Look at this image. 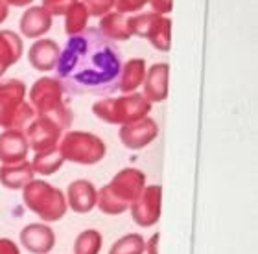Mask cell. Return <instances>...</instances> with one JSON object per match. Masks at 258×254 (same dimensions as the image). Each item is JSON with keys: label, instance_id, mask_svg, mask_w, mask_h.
<instances>
[{"label": "cell", "instance_id": "cell-1", "mask_svg": "<svg viewBox=\"0 0 258 254\" xmlns=\"http://www.w3.org/2000/svg\"><path fill=\"white\" fill-rule=\"evenodd\" d=\"M122 54L98 28L69 37L55 65L57 79L72 96H107L118 91Z\"/></svg>", "mask_w": 258, "mask_h": 254}, {"label": "cell", "instance_id": "cell-2", "mask_svg": "<svg viewBox=\"0 0 258 254\" xmlns=\"http://www.w3.org/2000/svg\"><path fill=\"white\" fill-rule=\"evenodd\" d=\"M146 175L135 168H125L114 175V179L107 186L96 194V206L109 216L124 214L144 190Z\"/></svg>", "mask_w": 258, "mask_h": 254}, {"label": "cell", "instance_id": "cell-3", "mask_svg": "<svg viewBox=\"0 0 258 254\" xmlns=\"http://www.w3.org/2000/svg\"><path fill=\"white\" fill-rule=\"evenodd\" d=\"M30 102L39 116L54 120L61 129H69L74 122V113L64 102V89L57 77L44 76L37 79L30 89Z\"/></svg>", "mask_w": 258, "mask_h": 254}, {"label": "cell", "instance_id": "cell-4", "mask_svg": "<svg viewBox=\"0 0 258 254\" xmlns=\"http://www.w3.org/2000/svg\"><path fill=\"white\" fill-rule=\"evenodd\" d=\"M35 118V111L26 102V85L21 79L0 81V127L22 131Z\"/></svg>", "mask_w": 258, "mask_h": 254}, {"label": "cell", "instance_id": "cell-5", "mask_svg": "<svg viewBox=\"0 0 258 254\" xmlns=\"http://www.w3.org/2000/svg\"><path fill=\"white\" fill-rule=\"evenodd\" d=\"M151 111V103L142 94L133 92L120 98H103L92 105V113L105 124H131L146 118Z\"/></svg>", "mask_w": 258, "mask_h": 254}, {"label": "cell", "instance_id": "cell-6", "mask_svg": "<svg viewBox=\"0 0 258 254\" xmlns=\"http://www.w3.org/2000/svg\"><path fill=\"white\" fill-rule=\"evenodd\" d=\"M22 199L32 212L43 221H57L67 212V201L59 188H54L46 181H32L24 186Z\"/></svg>", "mask_w": 258, "mask_h": 254}, {"label": "cell", "instance_id": "cell-7", "mask_svg": "<svg viewBox=\"0 0 258 254\" xmlns=\"http://www.w3.org/2000/svg\"><path fill=\"white\" fill-rule=\"evenodd\" d=\"M57 149L63 160L83 164V166H92L105 157V144L102 138L85 131H69L61 138Z\"/></svg>", "mask_w": 258, "mask_h": 254}, {"label": "cell", "instance_id": "cell-8", "mask_svg": "<svg viewBox=\"0 0 258 254\" xmlns=\"http://www.w3.org/2000/svg\"><path fill=\"white\" fill-rule=\"evenodd\" d=\"M129 32L131 37H144L151 43V46L161 52L170 50L172 43V21L159 13H140V15H129Z\"/></svg>", "mask_w": 258, "mask_h": 254}, {"label": "cell", "instance_id": "cell-9", "mask_svg": "<svg viewBox=\"0 0 258 254\" xmlns=\"http://www.w3.org/2000/svg\"><path fill=\"white\" fill-rule=\"evenodd\" d=\"M61 129L54 120L46 116H37L28 124V129L24 133L28 140V146L32 147L35 153H44L50 149H55L61 140Z\"/></svg>", "mask_w": 258, "mask_h": 254}, {"label": "cell", "instance_id": "cell-10", "mask_svg": "<svg viewBox=\"0 0 258 254\" xmlns=\"http://www.w3.org/2000/svg\"><path fill=\"white\" fill-rule=\"evenodd\" d=\"M131 216L140 227L155 225L161 216V186H148L131 203Z\"/></svg>", "mask_w": 258, "mask_h": 254}, {"label": "cell", "instance_id": "cell-11", "mask_svg": "<svg viewBox=\"0 0 258 254\" xmlns=\"http://www.w3.org/2000/svg\"><path fill=\"white\" fill-rule=\"evenodd\" d=\"M120 140L127 149H142L148 144L155 140L159 135V125L155 124V120L151 118H140L137 122L122 125L120 129Z\"/></svg>", "mask_w": 258, "mask_h": 254}, {"label": "cell", "instance_id": "cell-12", "mask_svg": "<svg viewBox=\"0 0 258 254\" xmlns=\"http://www.w3.org/2000/svg\"><path fill=\"white\" fill-rule=\"evenodd\" d=\"M28 149L30 146L22 131L6 129L0 135V162L2 164H17L26 160Z\"/></svg>", "mask_w": 258, "mask_h": 254}, {"label": "cell", "instance_id": "cell-13", "mask_svg": "<svg viewBox=\"0 0 258 254\" xmlns=\"http://www.w3.org/2000/svg\"><path fill=\"white\" fill-rule=\"evenodd\" d=\"M21 241L32 254H46L54 249L55 234L48 225L35 223V225H28L26 228H22Z\"/></svg>", "mask_w": 258, "mask_h": 254}, {"label": "cell", "instance_id": "cell-14", "mask_svg": "<svg viewBox=\"0 0 258 254\" xmlns=\"http://www.w3.org/2000/svg\"><path fill=\"white\" fill-rule=\"evenodd\" d=\"M59 46L52 39H39L28 50V61L30 65L39 72L54 70L59 59Z\"/></svg>", "mask_w": 258, "mask_h": 254}, {"label": "cell", "instance_id": "cell-15", "mask_svg": "<svg viewBox=\"0 0 258 254\" xmlns=\"http://www.w3.org/2000/svg\"><path fill=\"white\" fill-rule=\"evenodd\" d=\"M19 28L26 39H41L52 28V15L43 6H33L21 17Z\"/></svg>", "mask_w": 258, "mask_h": 254}, {"label": "cell", "instance_id": "cell-16", "mask_svg": "<svg viewBox=\"0 0 258 254\" xmlns=\"http://www.w3.org/2000/svg\"><path fill=\"white\" fill-rule=\"evenodd\" d=\"M168 63H157L146 72L144 77V94L142 96L150 103L164 102L168 96Z\"/></svg>", "mask_w": 258, "mask_h": 254}, {"label": "cell", "instance_id": "cell-17", "mask_svg": "<svg viewBox=\"0 0 258 254\" xmlns=\"http://www.w3.org/2000/svg\"><path fill=\"white\" fill-rule=\"evenodd\" d=\"M96 188L89 181H76L69 186V205L76 214H89L96 206Z\"/></svg>", "mask_w": 258, "mask_h": 254}, {"label": "cell", "instance_id": "cell-18", "mask_svg": "<svg viewBox=\"0 0 258 254\" xmlns=\"http://www.w3.org/2000/svg\"><path fill=\"white\" fill-rule=\"evenodd\" d=\"M33 181V168L28 160L0 166V183L10 190H21Z\"/></svg>", "mask_w": 258, "mask_h": 254}, {"label": "cell", "instance_id": "cell-19", "mask_svg": "<svg viewBox=\"0 0 258 254\" xmlns=\"http://www.w3.org/2000/svg\"><path fill=\"white\" fill-rule=\"evenodd\" d=\"M22 57V39L11 30L0 32V76Z\"/></svg>", "mask_w": 258, "mask_h": 254}, {"label": "cell", "instance_id": "cell-20", "mask_svg": "<svg viewBox=\"0 0 258 254\" xmlns=\"http://www.w3.org/2000/svg\"><path fill=\"white\" fill-rule=\"evenodd\" d=\"M129 15L118 13V11H109L107 15H103L100 19V33L103 37H107L109 41H127L131 39V32H129Z\"/></svg>", "mask_w": 258, "mask_h": 254}, {"label": "cell", "instance_id": "cell-21", "mask_svg": "<svg viewBox=\"0 0 258 254\" xmlns=\"http://www.w3.org/2000/svg\"><path fill=\"white\" fill-rule=\"evenodd\" d=\"M146 77V61L144 59H129L122 65L118 77V91L124 94H133L139 87H142Z\"/></svg>", "mask_w": 258, "mask_h": 254}, {"label": "cell", "instance_id": "cell-22", "mask_svg": "<svg viewBox=\"0 0 258 254\" xmlns=\"http://www.w3.org/2000/svg\"><path fill=\"white\" fill-rule=\"evenodd\" d=\"M89 17L91 15H89V11H87L83 2H76L74 6H70L69 11L64 13V33L69 37L81 33L87 28Z\"/></svg>", "mask_w": 258, "mask_h": 254}, {"label": "cell", "instance_id": "cell-23", "mask_svg": "<svg viewBox=\"0 0 258 254\" xmlns=\"http://www.w3.org/2000/svg\"><path fill=\"white\" fill-rule=\"evenodd\" d=\"M63 162L64 160H63V157H61L59 149L55 147V149H50V151L35 153L32 168H33V173L37 172V173H41V175H52V173H55L63 166Z\"/></svg>", "mask_w": 258, "mask_h": 254}, {"label": "cell", "instance_id": "cell-24", "mask_svg": "<svg viewBox=\"0 0 258 254\" xmlns=\"http://www.w3.org/2000/svg\"><path fill=\"white\" fill-rule=\"evenodd\" d=\"M102 249V234L96 230H83L74 241L76 254H98Z\"/></svg>", "mask_w": 258, "mask_h": 254}, {"label": "cell", "instance_id": "cell-25", "mask_svg": "<svg viewBox=\"0 0 258 254\" xmlns=\"http://www.w3.org/2000/svg\"><path fill=\"white\" fill-rule=\"evenodd\" d=\"M146 250V243L139 234H127L111 247L109 254H142Z\"/></svg>", "mask_w": 258, "mask_h": 254}, {"label": "cell", "instance_id": "cell-26", "mask_svg": "<svg viewBox=\"0 0 258 254\" xmlns=\"http://www.w3.org/2000/svg\"><path fill=\"white\" fill-rule=\"evenodd\" d=\"M91 17H103L113 10V0H83Z\"/></svg>", "mask_w": 258, "mask_h": 254}, {"label": "cell", "instance_id": "cell-27", "mask_svg": "<svg viewBox=\"0 0 258 254\" xmlns=\"http://www.w3.org/2000/svg\"><path fill=\"white\" fill-rule=\"evenodd\" d=\"M146 4H150V0H113V8L124 15L140 11Z\"/></svg>", "mask_w": 258, "mask_h": 254}, {"label": "cell", "instance_id": "cell-28", "mask_svg": "<svg viewBox=\"0 0 258 254\" xmlns=\"http://www.w3.org/2000/svg\"><path fill=\"white\" fill-rule=\"evenodd\" d=\"M78 0H43V8L48 11L52 17L64 15L70 6H74Z\"/></svg>", "mask_w": 258, "mask_h": 254}, {"label": "cell", "instance_id": "cell-29", "mask_svg": "<svg viewBox=\"0 0 258 254\" xmlns=\"http://www.w3.org/2000/svg\"><path fill=\"white\" fill-rule=\"evenodd\" d=\"M151 8H153V13H159V15H164L172 11L173 0H150Z\"/></svg>", "mask_w": 258, "mask_h": 254}, {"label": "cell", "instance_id": "cell-30", "mask_svg": "<svg viewBox=\"0 0 258 254\" xmlns=\"http://www.w3.org/2000/svg\"><path fill=\"white\" fill-rule=\"evenodd\" d=\"M0 254H19V249L10 239H0Z\"/></svg>", "mask_w": 258, "mask_h": 254}, {"label": "cell", "instance_id": "cell-31", "mask_svg": "<svg viewBox=\"0 0 258 254\" xmlns=\"http://www.w3.org/2000/svg\"><path fill=\"white\" fill-rule=\"evenodd\" d=\"M8 13H10V6L6 4V0H0V24L8 19Z\"/></svg>", "mask_w": 258, "mask_h": 254}, {"label": "cell", "instance_id": "cell-32", "mask_svg": "<svg viewBox=\"0 0 258 254\" xmlns=\"http://www.w3.org/2000/svg\"><path fill=\"white\" fill-rule=\"evenodd\" d=\"M33 0H6L8 6H13V8H24V6L32 4Z\"/></svg>", "mask_w": 258, "mask_h": 254}]
</instances>
